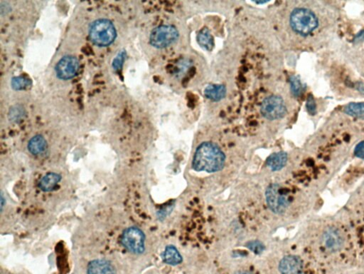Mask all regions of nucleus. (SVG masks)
<instances>
[{
	"mask_svg": "<svg viewBox=\"0 0 364 274\" xmlns=\"http://www.w3.org/2000/svg\"><path fill=\"white\" fill-rule=\"evenodd\" d=\"M261 112L265 118L269 120H277L283 118L287 113L285 102L279 96L272 95L266 97L261 104Z\"/></svg>",
	"mask_w": 364,
	"mask_h": 274,
	"instance_id": "0eeeda50",
	"label": "nucleus"
},
{
	"mask_svg": "<svg viewBox=\"0 0 364 274\" xmlns=\"http://www.w3.org/2000/svg\"><path fill=\"white\" fill-rule=\"evenodd\" d=\"M290 84H291V89L293 94L296 97L300 95L302 91V86L300 81L296 77H292L290 78Z\"/></svg>",
	"mask_w": 364,
	"mask_h": 274,
	"instance_id": "6ab92c4d",
	"label": "nucleus"
},
{
	"mask_svg": "<svg viewBox=\"0 0 364 274\" xmlns=\"http://www.w3.org/2000/svg\"><path fill=\"white\" fill-rule=\"evenodd\" d=\"M321 242L322 247L325 248V251L334 253L339 251L343 247L345 238L341 230L333 227L326 229L325 233L322 235Z\"/></svg>",
	"mask_w": 364,
	"mask_h": 274,
	"instance_id": "6e6552de",
	"label": "nucleus"
},
{
	"mask_svg": "<svg viewBox=\"0 0 364 274\" xmlns=\"http://www.w3.org/2000/svg\"><path fill=\"white\" fill-rule=\"evenodd\" d=\"M265 197L271 211L275 214H283L289 206V196L279 184L269 186L266 190Z\"/></svg>",
	"mask_w": 364,
	"mask_h": 274,
	"instance_id": "20e7f679",
	"label": "nucleus"
},
{
	"mask_svg": "<svg viewBox=\"0 0 364 274\" xmlns=\"http://www.w3.org/2000/svg\"><path fill=\"white\" fill-rule=\"evenodd\" d=\"M122 245L132 254H140L145 251V236L143 232L137 227H130L121 235Z\"/></svg>",
	"mask_w": 364,
	"mask_h": 274,
	"instance_id": "39448f33",
	"label": "nucleus"
},
{
	"mask_svg": "<svg viewBox=\"0 0 364 274\" xmlns=\"http://www.w3.org/2000/svg\"><path fill=\"white\" fill-rule=\"evenodd\" d=\"M179 38V32L171 25H162L154 29L150 35V43L159 49L167 47L176 42Z\"/></svg>",
	"mask_w": 364,
	"mask_h": 274,
	"instance_id": "423d86ee",
	"label": "nucleus"
},
{
	"mask_svg": "<svg viewBox=\"0 0 364 274\" xmlns=\"http://www.w3.org/2000/svg\"><path fill=\"white\" fill-rule=\"evenodd\" d=\"M79 62L72 56H66L59 61L56 67L58 78L68 80L74 78L79 70Z\"/></svg>",
	"mask_w": 364,
	"mask_h": 274,
	"instance_id": "1a4fd4ad",
	"label": "nucleus"
},
{
	"mask_svg": "<svg viewBox=\"0 0 364 274\" xmlns=\"http://www.w3.org/2000/svg\"><path fill=\"white\" fill-rule=\"evenodd\" d=\"M344 112L349 116L364 120V102L349 104L344 108Z\"/></svg>",
	"mask_w": 364,
	"mask_h": 274,
	"instance_id": "a211bd4d",
	"label": "nucleus"
},
{
	"mask_svg": "<svg viewBox=\"0 0 364 274\" xmlns=\"http://www.w3.org/2000/svg\"><path fill=\"white\" fill-rule=\"evenodd\" d=\"M248 247L250 250H251L253 252L256 253V254H261L264 251L265 247L264 244L261 242L258 241H252L248 242Z\"/></svg>",
	"mask_w": 364,
	"mask_h": 274,
	"instance_id": "412c9836",
	"label": "nucleus"
},
{
	"mask_svg": "<svg viewBox=\"0 0 364 274\" xmlns=\"http://www.w3.org/2000/svg\"><path fill=\"white\" fill-rule=\"evenodd\" d=\"M13 87L15 89H22L29 85V79L22 77L13 78L12 81Z\"/></svg>",
	"mask_w": 364,
	"mask_h": 274,
	"instance_id": "aec40b11",
	"label": "nucleus"
},
{
	"mask_svg": "<svg viewBox=\"0 0 364 274\" xmlns=\"http://www.w3.org/2000/svg\"><path fill=\"white\" fill-rule=\"evenodd\" d=\"M288 162V155L285 152H277L270 155L267 159V166L272 171H279L283 169Z\"/></svg>",
	"mask_w": 364,
	"mask_h": 274,
	"instance_id": "ddd939ff",
	"label": "nucleus"
},
{
	"mask_svg": "<svg viewBox=\"0 0 364 274\" xmlns=\"http://www.w3.org/2000/svg\"><path fill=\"white\" fill-rule=\"evenodd\" d=\"M290 25L296 33L301 35H307L312 33L318 26V20L312 11L298 8L292 12Z\"/></svg>",
	"mask_w": 364,
	"mask_h": 274,
	"instance_id": "7ed1b4c3",
	"label": "nucleus"
},
{
	"mask_svg": "<svg viewBox=\"0 0 364 274\" xmlns=\"http://www.w3.org/2000/svg\"><path fill=\"white\" fill-rule=\"evenodd\" d=\"M226 94V89L224 85H209L204 91L205 96L214 102H219L224 99Z\"/></svg>",
	"mask_w": 364,
	"mask_h": 274,
	"instance_id": "dca6fc26",
	"label": "nucleus"
},
{
	"mask_svg": "<svg viewBox=\"0 0 364 274\" xmlns=\"http://www.w3.org/2000/svg\"><path fill=\"white\" fill-rule=\"evenodd\" d=\"M61 180H62V176L57 173H48L41 178L38 187L43 192H51L55 189Z\"/></svg>",
	"mask_w": 364,
	"mask_h": 274,
	"instance_id": "f8f14e48",
	"label": "nucleus"
},
{
	"mask_svg": "<svg viewBox=\"0 0 364 274\" xmlns=\"http://www.w3.org/2000/svg\"><path fill=\"white\" fill-rule=\"evenodd\" d=\"M199 44L206 50L211 51L214 47V38L207 28L202 29L197 35Z\"/></svg>",
	"mask_w": 364,
	"mask_h": 274,
	"instance_id": "f3484780",
	"label": "nucleus"
},
{
	"mask_svg": "<svg viewBox=\"0 0 364 274\" xmlns=\"http://www.w3.org/2000/svg\"><path fill=\"white\" fill-rule=\"evenodd\" d=\"M226 157L219 146L212 142H203L196 151L192 167L197 171L213 173L224 168Z\"/></svg>",
	"mask_w": 364,
	"mask_h": 274,
	"instance_id": "f257e3e1",
	"label": "nucleus"
},
{
	"mask_svg": "<svg viewBox=\"0 0 364 274\" xmlns=\"http://www.w3.org/2000/svg\"><path fill=\"white\" fill-rule=\"evenodd\" d=\"M281 274H301L303 270L302 261L296 256L284 257L279 266Z\"/></svg>",
	"mask_w": 364,
	"mask_h": 274,
	"instance_id": "9d476101",
	"label": "nucleus"
},
{
	"mask_svg": "<svg viewBox=\"0 0 364 274\" xmlns=\"http://www.w3.org/2000/svg\"><path fill=\"white\" fill-rule=\"evenodd\" d=\"M354 154L359 158L364 159V141L361 142L356 147Z\"/></svg>",
	"mask_w": 364,
	"mask_h": 274,
	"instance_id": "b1692460",
	"label": "nucleus"
},
{
	"mask_svg": "<svg viewBox=\"0 0 364 274\" xmlns=\"http://www.w3.org/2000/svg\"><path fill=\"white\" fill-rule=\"evenodd\" d=\"M87 274H115V269L108 261L97 259L89 263Z\"/></svg>",
	"mask_w": 364,
	"mask_h": 274,
	"instance_id": "9b49d317",
	"label": "nucleus"
},
{
	"mask_svg": "<svg viewBox=\"0 0 364 274\" xmlns=\"http://www.w3.org/2000/svg\"><path fill=\"white\" fill-rule=\"evenodd\" d=\"M47 147L46 139L42 136L36 135L30 139L28 144V150L33 155H40L44 153Z\"/></svg>",
	"mask_w": 364,
	"mask_h": 274,
	"instance_id": "2eb2a0df",
	"label": "nucleus"
},
{
	"mask_svg": "<svg viewBox=\"0 0 364 274\" xmlns=\"http://www.w3.org/2000/svg\"><path fill=\"white\" fill-rule=\"evenodd\" d=\"M237 274H252L248 273V272H241V273H238Z\"/></svg>",
	"mask_w": 364,
	"mask_h": 274,
	"instance_id": "a878e982",
	"label": "nucleus"
},
{
	"mask_svg": "<svg viewBox=\"0 0 364 274\" xmlns=\"http://www.w3.org/2000/svg\"><path fill=\"white\" fill-rule=\"evenodd\" d=\"M89 36L96 45L107 46L111 44L116 38V30L110 21L101 19L95 21L90 27Z\"/></svg>",
	"mask_w": 364,
	"mask_h": 274,
	"instance_id": "f03ea898",
	"label": "nucleus"
},
{
	"mask_svg": "<svg viewBox=\"0 0 364 274\" xmlns=\"http://www.w3.org/2000/svg\"><path fill=\"white\" fill-rule=\"evenodd\" d=\"M364 31L362 32L360 34H359L358 35H357V38H356L355 40H357V41H361V40H364Z\"/></svg>",
	"mask_w": 364,
	"mask_h": 274,
	"instance_id": "393cba45",
	"label": "nucleus"
},
{
	"mask_svg": "<svg viewBox=\"0 0 364 274\" xmlns=\"http://www.w3.org/2000/svg\"><path fill=\"white\" fill-rule=\"evenodd\" d=\"M124 52H121L120 54H118V57H117L115 59V60L113 61V68H115V70H119V69L121 68L123 62H124Z\"/></svg>",
	"mask_w": 364,
	"mask_h": 274,
	"instance_id": "5701e85b",
	"label": "nucleus"
},
{
	"mask_svg": "<svg viewBox=\"0 0 364 274\" xmlns=\"http://www.w3.org/2000/svg\"><path fill=\"white\" fill-rule=\"evenodd\" d=\"M162 258H163L164 262L171 266L178 265L182 261V256L179 254L175 246H171V245L165 248V251L162 254Z\"/></svg>",
	"mask_w": 364,
	"mask_h": 274,
	"instance_id": "4468645a",
	"label": "nucleus"
},
{
	"mask_svg": "<svg viewBox=\"0 0 364 274\" xmlns=\"http://www.w3.org/2000/svg\"><path fill=\"white\" fill-rule=\"evenodd\" d=\"M316 108H317V107H316L315 101H314L313 97H312V95H310L308 97L307 100V111L309 114H311V115H314L316 114V111H317V109Z\"/></svg>",
	"mask_w": 364,
	"mask_h": 274,
	"instance_id": "4be33fe9",
	"label": "nucleus"
}]
</instances>
